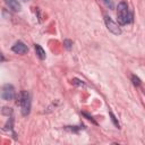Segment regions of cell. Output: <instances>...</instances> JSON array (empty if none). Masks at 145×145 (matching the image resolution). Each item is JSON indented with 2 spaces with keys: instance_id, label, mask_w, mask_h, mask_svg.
<instances>
[{
  "instance_id": "1",
  "label": "cell",
  "mask_w": 145,
  "mask_h": 145,
  "mask_svg": "<svg viewBox=\"0 0 145 145\" xmlns=\"http://www.w3.org/2000/svg\"><path fill=\"white\" fill-rule=\"evenodd\" d=\"M117 19L120 25H126L130 22V14H129V9H128V5L125 1H122L118 5Z\"/></svg>"
},
{
  "instance_id": "2",
  "label": "cell",
  "mask_w": 145,
  "mask_h": 145,
  "mask_svg": "<svg viewBox=\"0 0 145 145\" xmlns=\"http://www.w3.org/2000/svg\"><path fill=\"white\" fill-rule=\"evenodd\" d=\"M18 101H17V104L20 105L22 108V113L24 116H27L31 111V100H29V94L26 92V91H23L20 92L19 96H18Z\"/></svg>"
},
{
  "instance_id": "3",
  "label": "cell",
  "mask_w": 145,
  "mask_h": 145,
  "mask_svg": "<svg viewBox=\"0 0 145 145\" xmlns=\"http://www.w3.org/2000/svg\"><path fill=\"white\" fill-rule=\"evenodd\" d=\"M1 97L6 101H9V100H12L15 97V88L12 85L10 84H6L3 85L2 89H1Z\"/></svg>"
},
{
  "instance_id": "4",
  "label": "cell",
  "mask_w": 145,
  "mask_h": 145,
  "mask_svg": "<svg viewBox=\"0 0 145 145\" xmlns=\"http://www.w3.org/2000/svg\"><path fill=\"white\" fill-rule=\"evenodd\" d=\"M104 20H105V24H106L108 29H109L111 33H113L114 35H120V34H121V29H120V27H119V26L111 19L110 16H104Z\"/></svg>"
},
{
  "instance_id": "5",
  "label": "cell",
  "mask_w": 145,
  "mask_h": 145,
  "mask_svg": "<svg viewBox=\"0 0 145 145\" xmlns=\"http://www.w3.org/2000/svg\"><path fill=\"white\" fill-rule=\"evenodd\" d=\"M11 50H12L15 53H18V54H25V53L28 51V48H27V45H26L24 42L18 41V42H16V43L12 45Z\"/></svg>"
},
{
  "instance_id": "6",
  "label": "cell",
  "mask_w": 145,
  "mask_h": 145,
  "mask_svg": "<svg viewBox=\"0 0 145 145\" xmlns=\"http://www.w3.org/2000/svg\"><path fill=\"white\" fill-rule=\"evenodd\" d=\"M5 2L7 3V6L12 10V11H19L22 9L20 3L18 2V0H5Z\"/></svg>"
},
{
  "instance_id": "7",
  "label": "cell",
  "mask_w": 145,
  "mask_h": 145,
  "mask_svg": "<svg viewBox=\"0 0 145 145\" xmlns=\"http://www.w3.org/2000/svg\"><path fill=\"white\" fill-rule=\"evenodd\" d=\"M35 52H36V56L41 59V60H44L45 59V57H46V54H45V51L43 50V48L41 46V45H39V44H35Z\"/></svg>"
},
{
  "instance_id": "8",
  "label": "cell",
  "mask_w": 145,
  "mask_h": 145,
  "mask_svg": "<svg viewBox=\"0 0 145 145\" xmlns=\"http://www.w3.org/2000/svg\"><path fill=\"white\" fill-rule=\"evenodd\" d=\"M71 84L72 85H76V86H85V83L78 78H72L71 79Z\"/></svg>"
},
{
  "instance_id": "9",
  "label": "cell",
  "mask_w": 145,
  "mask_h": 145,
  "mask_svg": "<svg viewBox=\"0 0 145 145\" xmlns=\"http://www.w3.org/2000/svg\"><path fill=\"white\" fill-rule=\"evenodd\" d=\"M131 79H133V84H134L135 86H139V85L142 84V83H140V79H139L137 76H135V75L131 77Z\"/></svg>"
},
{
  "instance_id": "10",
  "label": "cell",
  "mask_w": 145,
  "mask_h": 145,
  "mask_svg": "<svg viewBox=\"0 0 145 145\" xmlns=\"http://www.w3.org/2000/svg\"><path fill=\"white\" fill-rule=\"evenodd\" d=\"M110 117H111V120H112V122L114 123V126H116L117 128H119V127H120V125H119V122H118V120H117V118L114 117V114H113L112 112H110Z\"/></svg>"
},
{
  "instance_id": "11",
  "label": "cell",
  "mask_w": 145,
  "mask_h": 145,
  "mask_svg": "<svg viewBox=\"0 0 145 145\" xmlns=\"http://www.w3.org/2000/svg\"><path fill=\"white\" fill-rule=\"evenodd\" d=\"M12 123H14V119L10 117V118H9V120L7 121L6 126H5V127H6V129H7V130H8V129H12Z\"/></svg>"
},
{
  "instance_id": "12",
  "label": "cell",
  "mask_w": 145,
  "mask_h": 145,
  "mask_svg": "<svg viewBox=\"0 0 145 145\" xmlns=\"http://www.w3.org/2000/svg\"><path fill=\"white\" fill-rule=\"evenodd\" d=\"M63 45H65V48H66L67 50H70V49H71V45H72V42H71L70 40H65V41H63Z\"/></svg>"
},
{
  "instance_id": "13",
  "label": "cell",
  "mask_w": 145,
  "mask_h": 145,
  "mask_svg": "<svg viewBox=\"0 0 145 145\" xmlns=\"http://www.w3.org/2000/svg\"><path fill=\"white\" fill-rule=\"evenodd\" d=\"M103 2H104V5H105L106 7H109L110 9L113 8V2H112V0H103Z\"/></svg>"
},
{
  "instance_id": "14",
  "label": "cell",
  "mask_w": 145,
  "mask_h": 145,
  "mask_svg": "<svg viewBox=\"0 0 145 145\" xmlns=\"http://www.w3.org/2000/svg\"><path fill=\"white\" fill-rule=\"evenodd\" d=\"M82 114H83V116H85V117H86V119L91 120L93 123H95V125H96V121H95V120L92 118V116H89V114H88V113H86V112H82Z\"/></svg>"
},
{
  "instance_id": "15",
  "label": "cell",
  "mask_w": 145,
  "mask_h": 145,
  "mask_svg": "<svg viewBox=\"0 0 145 145\" xmlns=\"http://www.w3.org/2000/svg\"><path fill=\"white\" fill-rule=\"evenodd\" d=\"M2 113H5V114H7V116H9V114H11L12 113V110L10 109V108H3V110H2Z\"/></svg>"
},
{
  "instance_id": "16",
  "label": "cell",
  "mask_w": 145,
  "mask_h": 145,
  "mask_svg": "<svg viewBox=\"0 0 145 145\" xmlns=\"http://www.w3.org/2000/svg\"><path fill=\"white\" fill-rule=\"evenodd\" d=\"M2 61H5V57H3V54L0 52V62H2Z\"/></svg>"
}]
</instances>
